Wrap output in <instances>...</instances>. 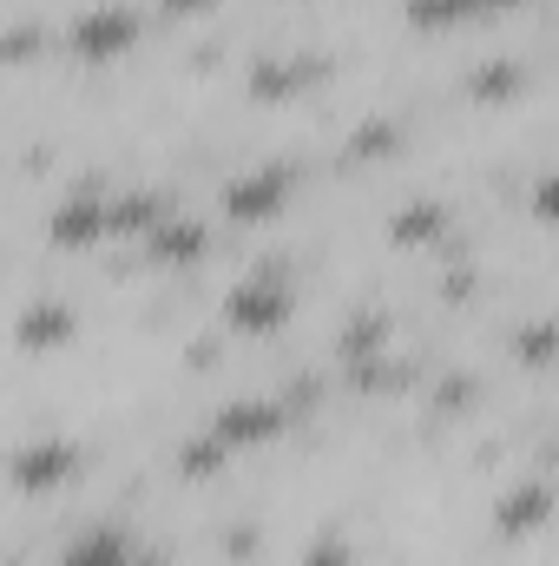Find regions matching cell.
<instances>
[{
    "mask_svg": "<svg viewBox=\"0 0 559 566\" xmlns=\"http://www.w3.org/2000/svg\"><path fill=\"white\" fill-rule=\"evenodd\" d=\"M289 191H296V171L289 165H257L251 178H238L224 191V211L244 218V224H257V218H277L283 205H289Z\"/></svg>",
    "mask_w": 559,
    "mask_h": 566,
    "instance_id": "6",
    "label": "cell"
},
{
    "mask_svg": "<svg viewBox=\"0 0 559 566\" xmlns=\"http://www.w3.org/2000/svg\"><path fill=\"white\" fill-rule=\"evenodd\" d=\"M53 566H139V534L126 521H86L80 534H66Z\"/></svg>",
    "mask_w": 559,
    "mask_h": 566,
    "instance_id": "4",
    "label": "cell"
},
{
    "mask_svg": "<svg viewBox=\"0 0 559 566\" xmlns=\"http://www.w3.org/2000/svg\"><path fill=\"white\" fill-rule=\"evenodd\" d=\"M289 283L277 277V271H257L251 283H238L231 296H224V316L244 329V336H271V329H283L289 323Z\"/></svg>",
    "mask_w": 559,
    "mask_h": 566,
    "instance_id": "2",
    "label": "cell"
},
{
    "mask_svg": "<svg viewBox=\"0 0 559 566\" xmlns=\"http://www.w3.org/2000/svg\"><path fill=\"white\" fill-rule=\"evenodd\" d=\"M547 507H553V501H547V481H527V488H514V494H507L500 527H507V534H527V527H540V521H547Z\"/></svg>",
    "mask_w": 559,
    "mask_h": 566,
    "instance_id": "10",
    "label": "cell"
},
{
    "mask_svg": "<svg viewBox=\"0 0 559 566\" xmlns=\"http://www.w3.org/2000/svg\"><path fill=\"white\" fill-rule=\"evenodd\" d=\"M106 205H113L106 191H86V185H80V191H66V198L53 205V218H46V231H53V244H60V251H80V244H99V238H106Z\"/></svg>",
    "mask_w": 559,
    "mask_h": 566,
    "instance_id": "7",
    "label": "cell"
},
{
    "mask_svg": "<svg viewBox=\"0 0 559 566\" xmlns=\"http://www.w3.org/2000/svg\"><path fill=\"white\" fill-rule=\"evenodd\" d=\"M494 7H520V0H487V13H494Z\"/></svg>",
    "mask_w": 559,
    "mask_h": 566,
    "instance_id": "12",
    "label": "cell"
},
{
    "mask_svg": "<svg viewBox=\"0 0 559 566\" xmlns=\"http://www.w3.org/2000/svg\"><path fill=\"white\" fill-rule=\"evenodd\" d=\"M80 448L66 441V434H40V441H20L13 454H7V481L20 488V494H53V488H66L73 474H80Z\"/></svg>",
    "mask_w": 559,
    "mask_h": 566,
    "instance_id": "1",
    "label": "cell"
},
{
    "mask_svg": "<svg viewBox=\"0 0 559 566\" xmlns=\"http://www.w3.org/2000/svg\"><path fill=\"white\" fill-rule=\"evenodd\" d=\"M139 40V13L133 7H93L73 20V53L80 60H119Z\"/></svg>",
    "mask_w": 559,
    "mask_h": 566,
    "instance_id": "5",
    "label": "cell"
},
{
    "mask_svg": "<svg viewBox=\"0 0 559 566\" xmlns=\"http://www.w3.org/2000/svg\"><path fill=\"white\" fill-rule=\"evenodd\" d=\"M13 336H20V349H66L73 343V303H53V296L27 303Z\"/></svg>",
    "mask_w": 559,
    "mask_h": 566,
    "instance_id": "8",
    "label": "cell"
},
{
    "mask_svg": "<svg viewBox=\"0 0 559 566\" xmlns=\"http://www.w3.org/2000/svg\"><path fill=\"white\" fill-rule=\"evenodd\" d=\"M145 238H151V251H158V258H171V264H184V258H198V251H204V231H198V224H184V218H158Z\"/></svg>",
    "mask_w": 559,
    "mask_h": 566,
    "instance_id": "9",
    "label": "cell"
},
{
    "mask_svg": "<svg viewBox=\"0 0 559 566\" xmlns=\"http://www.w3.org/2000/svg\"><path fill=\"white\" fill-rule=\"evenodd\" d=\"M474 13H487V0H409L415 27H454V20H474Z\"/></svg>",
    "mask_w": 559,
    "mask_h": 566,
    "instance_id": "11",
    "label": "cell"
},
{
    "mask_svg": "<svg viewBox=\"0 0 559 566\" xmlns=\"http://www.w3.org/2000/svg\"><path fill=\"white\" fill-rule=\"evenodd\" d=\"M283 422H289V409L283 402H264V396H244V402H224L218 416H211V441L231 454V448H264V441H277Z\"/></svg>",
    "mask_w": 559,
    "mask_h": 566,
    "instance_id": "3",
    "label": "cell"
}]
</instances>
